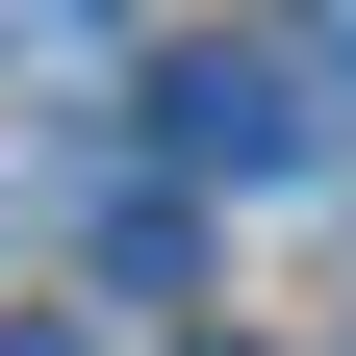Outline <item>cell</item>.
I'll return each mask as SVG.
<instances>
[{
	"instance_id": "6da1fadb",
	"label": "cell",
	"mask_w": 356,
	"mask_h": 356,
	"mask_svg": "<svg viewBox=\"0 0 356 356\" xmlns=\"http://www.w3.org/2000/svg\"><path fill=\"white\" fill-rule=\"evenodd\" d=\"M153 178H178V204H280V178H331L305 26H178V51H153Z\"/></svg>"
},
{
	"instance_id": "7a4b0ae2",
	"label": "cell",
	"mask_w": 356,
	"mask_h": 356,
	"mask_svg": "<svg viewBox=\"0 0 356 356\" xmlns=\"http://www.w3.org/2000/svg\"><path fill=\"white\" fill-rule=\"evenodd\" d=\"M280 26H305V76H331V102H356V0H280Z\"/></svg>"
}]
</instances>
